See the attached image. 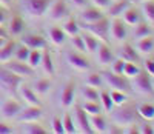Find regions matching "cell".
<instances>
[{
  "mask_svg": "<svg viewBox=\"0 0 154 134\" xmlns=\"http://www.w3.org/2000/svg\"><path fill=\"white\" fill-rule=\"evenodd\" d=\"M139 73H140V70H139V66H137L134 62H125V68H123V76H125V77L133 79V77H136Z\"/></svg>",
  "mask_w": 154,
  "mask_h": 134,
  "instance_id": "obj_42",
  "label": "cell"
},
{
  "mask_svg": "<svg viewBox=\"0 0 154 134\" xmlns=\"http://www.w3.org/2000/svg\"><path fill=\"white\" fill-rule=\"evenodd\" d=\"M123 68H125V60L123 59H114L111 62V73L114 74H119V76H123Z\"/></svg>",
  "mask_w": 154,
  "mask_h": 134,
  "instance_id": "obj_44",
  "label": "cell"
},
{
  "mask_svg": "<svg viewBox=\"0 0 154 134\" xmlns=\"http://www.w3.org/2000/svg\"><path fill=\"white\" fill-rule=\"evenodd\" d=\"M140 9H142V14H143L145 20L148 23L154 25V0H145V2H142Z\"/></svg>",
  "mask_w": 154,
  "mask_h": 134,
  "instance_id": "obj_27",
  "label": "cell"
},
{
  "mask_svg": "<svg viewBox=\"0 0 154 134\" xmlns=\"http://www.w3.org/2000/svg\"><path fill=\"white\" fill-rule=\"evenodd\" d=\"M123 132H126V134H137V132H139V128H136V126L131 123V125H126V128L123 129Z\"/></svg>",
  "mask_w": 154,
  "mask_h": 134,
  "instance_id": "obj_50",
  "label": "cell"
},
{
  "mask_svg": "<svg viewBox=\"0 0 154 134\" xmlns=\"http://www.w3.org/2000/svg\"><path fill=\"white\" fill-rule=\"evenodd\" d=\"M5 68H6V70H9L12 74H16V76L22 77V79L34 76V70L31 68L29 65H26L25 62H20V60H14V62L9 60V62H6Z\"/></svg>",
  "mask_w": 154,
  "mask_h": 134,
  "instance_id": "obj_7",
  "label": "cell"
},
{
  "mask_svg": "<svg viewBox=\"0 0 154 134\" xmlns=\"http://www.w3.org/2000/svg\"><path fill=\"white\" fill-rule=\"evenodd\" d=\"M22 9L29 17H40L46 14L51 0H20Z\"/></svg>",
  "mask_w": 154,
  "mask_h": 134,
  "instance_id": "obj_1",
  "label": "cell"
},
{
  "mask_svg": "<svg viewBox=\"0 0 154 134\" xmlns=\"http://www.w3.org/2000/svg\"><path fill=\"white\" fill-rule=\"evenodd\" d=\"M109 37L116 42H123L126 39V26H125V22L120 20L119 17L117 19H112L109 22V31H108Z\"/></svg>",
  "mask_w": 154,
  "mask_h": 134,
  "instance_id": "obj_9",
  "label": "cell"
},
{
  "mask_svg": "<svg viewBox=\"0 0 154 134\" xmlns=\"http://www.w3.org/2000/svg\"><path fill=\"white\" fill-rule=\"evenodd\" d=\"M51 131L54 134H65L63 131V123H62V119L60 117H54L51 120Z\"/></svg>",
  "mask_w": 154,
  "mask_h": 134,
  "instance_id": "obj_45",
  "label": "cell"
},
{
  "mask_svg": "<svg viewBox=\"0 0 154 134\" xmlns=\"http://www.w3.org/2000/svg\"><path fill=\"white\" fill-rule=\"evenodd\" d=\"M9 3H11V0H0V6H9Z\"/></svg>",
  "mask_w": 154,
  "mask_h": 134,
  "instance_id": "obj_55",
  "label": "cell"
},
{
  "mask_svg": "<svg viewBox=\"0 0 154 134\" xmlns=\"http://www.w3.org/2000/svg\"><path fill=\"white\" fill-rule=\"evenodd\" d=\"M145 70H146V73H148L149 76L154 77V60H151V59L145 60Z\"/></svg>",
  "mask_w": 154,
  "mask_h": 134,
  "instance_id": "obj_48",
  "label": "cell"
},
{
  "mask_svg": "<svg viewBox=\"0 0 154 134\" xmlns=\"http://www.w3.org/2000/svg\"><path fill=\"white\" fill-rule=\"evenodd\" d=\"M109 96H111L112 103H114L116 106H122V105H125V102H126V94H125L123 91L112 89V91L109 92Z\"/></svg>",
  "mask_w": 154,
  "mask_h": 134,
  "instance_id": "obj_43",
  "label": "cell"
},
{
  "mask_svg": "<svg viewBox=\"0 0 154 134\" xmlns=\"http://www.w3.org/2000/svg\"><path fill=\"white\" fill-rule=\"evenodd\" d=\"M40 65H42L43 71H45L48 76H54V73H56V68H54L53 59H51V54H49V52L46 51V48H45L43 54H42V62H40Z\"/></svg>",
  "mask_w": 154,
  "mask_h": 134,
  "instance_id": "obj_28",
  "label": "cell"
},
{
  "mask_svg": "<svg viewBox=\"0 0 154 134\" xmlns=\"http://www.w3.org/2000/svg\"><path fill=\"white\" fill-rule=\"evenodd\" d=\"M16 42H6L2 48H0V63H6L14 57L16 51Z\"/></svg>",
  "mask_w": 154,
  "mask_h": 134,
  "instance_id": "obj_23",
  "label": "cell"
},
{
  "mask_svg": "<svg viewBox=\"0 0 154 134\" xmlns=\"http://www.w3.org/2000/svg\"><path fill=\"white\" fill-rule=\"evenodd\" d=\"M85 83L88 86H93V88H100L103 85V79H102V74H99V73H91L86 76Z\"/></svg>",
  "mask_w": 154,
  "mask_h": 134,
  "instance_id": "obj_35",
  "label": "cell"
},
{
  "mask_svg": "<svg viewBox=\"0 0 154 134\" xmlns=\"http://www.w3.org/2000/svg\"><path fill=\"white\" fill-rule=\"evenodd\" d=\"M152 86H154V80H152Z\"/></svg>",
  "mask_w": 154,
  "mask_h": 134,
  "instance_id": "obj_59",
  "label": "cell"
},
{
  "mask_svg": "<svg viewBox=\"0 0 154 134\" xmlns=\"http://www.w3.org/2000/svg\"><path fill=\"white\" fill-rule=\"evenodd\" d=\"M112 120L114 123H117L119 126H126L136 122V111L128 106H119L117 110L112 113Z\"/></svg>",
  "mask_w": 154,
  "mask_h": 134,
  "instance_id": "obj_5",
  "label": "cell"
},
{
  "mask_svg": "<svg viewBox=\"0 0 154 134\" xmlns=\"http://www.w3.org/2000/svg\"><path fill=\"white\" fill-rule=\"evenodd\" d=\"M46 12L53 20H62L68 16V8H66V3L63 0H56V2H51Z\"/></svg>",
  "mask_w": 154,
  "mask_h": 134,
  "instance_id": "obj_13",
  "label": "cell"
},
{
  "mask_svg": "<svg viewBox=\"0 0 154 134\" xmlns=\"http://www.w3.org/2000/svg\"><path fill=\"white\" fill-rule=\"evenodd\" d=\"M137 94L140 96H149L152 94V82H151V79H149V74L148 73H142L140 71L136 77L131 79V85H130Z\"/></svg>",
  "mask_w": 154,
  "mask_h": 134,
  "instance_id": "obj_3",
  "label": "cell"
},
{
  "mask_svg": "<svg viewBox=\"0 0 154 134\" xmlns=\"http://www.w3.org/2000/svg\"><path fill=\"white\" fill-rule=\"evenodd\" d=\"M22 131L25 134H45L46 129L42 126V125H38L37 122H28V123H25Z\"/></svg>",
  "mask_w": 154,
  "mask_h": 134,
  "instance_id": "obj_34",
  "label": "cell"
},
{
  "mask_svg": "<svg viewBox=\"0 0 154 134\" xmlns=\"http://www.w3.org/2000/svg\"><path fill=\"white\" fill-rule=\"evenodd\" d=\"M20 111H22V106L14 99H6L0 103V114L5 119H14V117L19 116Z\"/></svg>",
  "mask_w": 154,
  "mask_h": 134,
  "instance_id": "obj_10",
  "label": "cell"
},
{
  "mask_svg": "<svg viewBox=\"0 0 154 134\" xmlns=\"http://www.w3.org/2000/svg\"><path fill=\"white\" fill-rule=\"evenodd\" d=\"M74 125H75V129L79 132H83V134H89L93 132V128H91V123H89V116L83 111V108H77L74 111Z\"/></svg>",
  "mask_w": 154,
  "mask_h": 134,
  "instance_id": "obj_8",
  "label": "cell"
},
{
  "mask_svg": "<svg viewBox=\"0 0 154 134\" xmlns=\"http://www.w3.org/2000/svg\"><path fill=\"white\" fill-rule=\"evenodd\" d=\"M82 96L85 100H89V102H99V91L97 88H93V86H85L82 89Z\"/></svg>",
  "mask_w": 154,
  "mask_h": 134,
  "instance_id": "obj_40",
  "label": "cell"
},
{
  "mask_svg": "<svg viewBox=\"0 0 154 134\" xmlns=\"http://www.w3.org/2000/svg\"><path fill=\"white\" fill-rule=\"evenodd\" d=\"M131 3H142V2H145V0H130Z\"/></svg>",
  "mask_w": 154,
  "mask_h": 134,
  "instance_id": "obj_58",
  "label": "cell"
},
{
  "mask_svg": "<svg viewBox=\"0 0 154 134\" xmlns=\"http://www.w3.org/2000/svg\"><path fill=\"white\" fill-rule=\"evenodd\" d=\"M99 102L102 105V110H105L106 113H111L112 108H114V103H112V99L109 96V92L106 91H102L99 92Z\"/></svg>",
  "mask_w": 154,
  "mask_h": 134,
  "instance_id": "obj_32",
  "label": "cell"
},
{
  "mask_svg": "<svg viewBox=\"0 0 154 134\" xmlns=\"http://www.w3.org/2000/svg\"><path fill=\"white\" fill-rule=\"evenodd\" d=\"M137 113L140 117H143L145 120H152L154 119V105L151 103H142L137 106Z\"/></svg>",
  "mask_w": 154,
  "mask_h": 134,
  "instance_id": "obj_31",
  "label": "cell"
},
{
  "mask_svg": "<svg viewBox=\"0 0 154 134\" xmlns=\"http://www.w3.org/2000/svg\"><path fill=\"white\" fill-rule=\"evenodd\" d=\"M43 116V111L40 106H31L28 105L25 110H22L19 113V120L23 123H28V122H37L38 119Z\"/></svg>",
  "mask_w": 154,
  "mask_h": 134,
  "instance_id": "obj_12",
  "label": "cell"
},
{
  "mask_svg": "<svg viewBox=\"0 0 154 134\" xmlns=\"http://www.w3.org/2000/svg\"><path fill=\"white\" fill-rule=\"evenodd\" d=\"M96 59L97 62L102 65V66H106V65H111V62L114 60V56H112V51L108 48L106 43H100L97 51H96Z\"/></svg>",
  "mask_w": 154,
  "mask_h": 134,
  "instance_id": "obj_15",
  "label": "cell"
},
{
  "mask_svg": "<svg viewBox=\"0 0 154 134\" xmlns=\"http://www.w3.org/2000/svg\"><path fill=\"white\" fill-rule=\"evenodd\" d=\"M139 132H140V134H152V132H154V129H152L148 123H143L142 126L139 128Z\"/></svg>",
  "mask_w": 154,
  "mask_h": 134,
  "instance_id": "obj_49",
  "label": "cell"
},
{
  "mask_svg": "<svg viewBox=\"0 0 154 134\" xmlns=\"http://www.w3.org/2000/svg\"><path fill=\"white\" fill-rule=\"evenodd\" d=\"M152 49H154V40L151 39V36L137 40V43H136V51L139 52V54L146 56V54H149Z\"/></svg>",
  "mask_w": 154,
  "mask_h": 134,
  "instance_id": "obj_21",
  "label": "cell"
},
{
  "mask_svg": "<svg viewBox=\"0 0 154 134\" xmlns=\"http://www.w3.org/2000/svg\"><path fill=\"white\" fill-rule=\"evenodd\" d=\"M131 6V2L130 0H116L112 5H109L108 8V14L111 19H117V17H122L123 12Z\"/></svg>",
  "mask_w": 154,
  "mask_h": 134,
  "instance_id": "obj_16",
  "label": "cell"
},
{
  "mask_svg": "<svg viewBox=\"0 0 154 134\" xmlns=\"http://www.w3.org/2000/svg\"><path fill=\"white\" fill-rule=\"evenodd\" d=\"M71 43H72V48L77 49V51H85V43H83V37L80 34H75L71 37Z\"/></svg>",
  "mask_w": 154,
  "mask_h": 134,
  "instance_id": "obj_46",
  "label": "cell"
},
{
  "mask_svg": "<svg viewBox=\"0 0 154 134\" xmlns=\"http://www.w3.org/2000/svg\"><path fill=\"white\" fill-rule=\"evenodd\" d=\"M133 36H134V39H143V37H148V36H151V28L146 25V23H137V25H134V31H133Z\"/></svg>",
  "mask_w": 154,
  "mask_h": 134,
  "instance_id": "obj_33",
  "label": "cell"
},
{
  "mask_svg": "<svg viewBox=\"0 0 154 134\" xmlns=\"http://www.w3.org/2000/svg\"><path fill=\"white\" fill-rule=\"evenodd\" d=\"M111 2H112V0H111ZM114 2H116V0H114Z\"/></svg>",
  "mask_w": 154,
  "mask_h": 134,
  "instance_id": "obj_60",
  "label": "cell"
},
{
  "mask_svg": "<svg viewBox=\"0 0 154 134\" xmlns=\"http://www.w3.org/2000/svg\"><path fill=\"white\" fill-rule=\"evenodd\" d=\"M102 17H105L103 12H102L99 8H96V6L94 8H85L82 11V16H80V19H82L83 23H93V22L100 20Z\"/></svg>",
  "mask_w": 154,
  "mask_h": 134,
  "instance_id": "obj_20",
  "label": "cell"
},
{
  "mask_svg": "<svg viewBox=\"0 0 154 134\" xmlns=\"http://www.w3.org/2000/svg\"><path fill=\"white\" fill-rule=\"evenodd\" d=\"M80 26L86 33L93 34L96 39L102 40V42H106V39L109 36L108 34V31H109V20L105 19V17H102L100 20L93 22V23H82Z\"/></svg>",
  "mask_w": 154,
  "mask_h": 134,
  "instance_id": "obj_2",
  "label": "cell"
},
{
  "mask_svg": "<svg viewBox=\"0 0 154 134\" xmlns=\"http://www.w3.org/2000/svg\"><path fill=\"white\" fill-rule=\"evenodd\" d=\"M102 79H103V82L111 89H117V91H123V92H126L130 89V83L119 74H114L111 71H105V73H102Z\"/></svg>",
  "mask_w": 154,
  "mask_h": 134,
  "instance_id": "obj_6",
  "label": "cell"
},
{
  "mask_svg": "<svg viewBox=\"0 0 154 134\" xmlns=\"http://www.w3.org/2000/svg\"><path fill=\"white\" fill-rule=\"evenodd\" d=\"M66 62L69 63L71 68H74L77 71H88L89 66H91V65H89V62L83 56H80L79 52H74V51L66 52Z\"/></svg>",
  "mask_w": 154,
  "mask_h": 134,
  "instance_id": "obj_11",
  "label": "cell"
},
{
  "mask_svg": "<svg viewBox=\"0 0 154 134\" xmlns=\"http://www.w3.org/2000/svg\"><path fill=\"white\" fill-rule=\"evenodd\" d=\"M69 2L75 8H85V5H86V0H69Z\"/></svg>",
  "mask_w": 154,
  "mask_h": 134,
  "instance_id": "obj_52",
  "label": "cell"
},
{
  "mask_svg": "<svg viewBox=\"0 0 154 134\" xmlns=\"http://www.w3.org/2000/svg\"><path fill=\"white\" fill-rule=\"evenodd\" d=\"M106 132H123V129L122 128H119V125L116 123V126H109V128H106Z\"/></svg>",
  "mask_w": 154,
  "mask_h": 134,
  "instance_id": "obj_54",
  "label": "cell"
},
{
  "mask_svg": "<svg viewBox=\"0 0 154 134\" xmlns=\"http://www.w3.org/2000/svg\"><path fill=\"white\" fill-rule=\"evenodd\" d=\"M82 37H83V43H85V51L86 52H96L99 45H100L99 39H96L93 34H89V33L83 34Z\"/></svg>",
  "mask_w": 154,
  "mask_h": 134,
  "instance_id": "obj_29",
  "label": "cell"
},
{
  "mask_svg": "<svg viewBox=\"0 0 154 134\" xmlns=\"http://www.w3.org/2000/svg\"><path fill=\"white\" fill-rule=\"evenodd\" d=\"M48 39L49 42L53 43L54 46H62L66 40V34L63 33L62 28H57V26H51L48 30Z\"/></svg>",
  "mask_w": 154,
  "mask_h": 134,
  "instance_id": "obj_19",
  "label": "cell"
},
{
  "mask_svg": "<svg viewBox=\"0 0 154 134\" xmlns=\"http://www.w3.org/2000/svg\"><path fill=\"white\" fill-rule=\"evenodd\" d=\"M20 89V97L26 102V105L31 106H40V100H38V94L29 86H22Z\"/></svg>",
  "mask_w": 154,
  "mask_h": 134,
  "instance_id": "obj_18",
  "label": "cell"
},
{
  "mask_svg": "<svg viewBox=\"0 0 154 134\" xmlns=\"http://www.w3.org/2000/svg\"><path fill=\"white\" fill-rule=\"evenodd\" d=\"M22 85V77L12 74L6 68H0V88L6 92H16Z\"/></svg>",
  "mask_w": 154,
  "mask_h": 134,
  "instance_id": "obj_4",
  "label": "cell"
},
{
  "mask_svg": "<svg viewBox=\"0 0 154 134\" xmlns=\"http://www.w3.org/2000/svg\"><path fill=\"white\" fill-rule=\"evenodd\" d=\"M119 57L123 59L125 62H137L139 60V52L136 51V48H133L131 45H123L119 49Z\"/></svg>",
  "mask_w": 154,
  "mask_h": 134,
  "instance_id": "obj_22",
  "label": "cell"
},
{
  "mask_svg": "<svg viewBox=\"0 0 154 134\" xmlns=\"http://www.w3.org/2000/svg\"><path fill=\"white\" fill-rule=\"evenodd\" d=\"M0 37H6V31L2 28V25H0Z\"/></svg>",
  "mask_w": 154,
  "mask_h": 134,
  "instance_id": "obj_57",
  "label": "cell"
},
{
  "mask_svg": "<svg viewBox=\"0 0 154 134\" xmlns=\"http://www.w3.org/2000/svg\"><path fill=\"white\" fill-rule=\"evenodd\" d=\"M9 132H12V129H11L6 123L0 122V134H9Z\"/></svg>",
  "mask_w": 154,
  "mask_h": 134,
  "instance_id": "obj_51",
  "label": "cell"
},
{
  "mask_svg": "<svg viewBox=\"0 0 154 134\" xmlns=\"http://www.w3.org/2000/svg\"><path fill=\"white\" fill-rule=\"evenodd\" d=\"M51 86H53V82H51L49 79H37L34 82L32 89L37 92V94L45 96V94H48V92L51 91Z\"/></svg>",
  "mask_w": 154,
  "mask_h": 134,
  "instance_id": "obj_25",
  "label": "cell"
},
{
  "mask_svg": "<svg viewBox=\"0 0 154 134\" xmlns=\"http://www.w3.org/2000/svg\"><path fill=\"white\" fill-rule=\"evenodd\" d=\"M62 123H63V131H65L66 134H74V132H77L75 125H74V119H72L69 114H65V116L62 117Z\"/></svg>",
  "mask_w": 154,
  "mask_h": 134,
  "instance_id": "obj_41",
  "label": "cell"
},
{
  "mask_svg": "<svg viewBox=\"0 0 154 134\" xmlns=\"http://www.w3.org/2000/svg\"><path fill=\"white\" fill-rule=\"evenodd\" d=\"M22 43L26 45L29 49H45L46 40L38 34H26L22 37Z\"/></svg>",
  "mask_w": 154,
  "mask_h": 134,
  "instance_id": "obj_14",
  "label": "cell"
},
{
  "mask_svg": "<svg viewBox=\"0 0 154 134\" xmlns=\"http://www.w3.org/2000/svg\"><path fill=\"white\" fill-rule=\"evenodd\" d=\"M29 51H31V49H29L26 45H23V43L17 45V46H16V51H14V57H16V60L26 62V60H28V56H29Z\"/></svg>",
  "mask_w": 154,
  "mask_h": 134,
  "instance_id": "obj_39",
  "label": "cell"
},
{
  "mask_svg": "<svg viewBox=\"0 0 154 134\" xmlns=\"http://www.w3.org/2000/svg\"><path fill=\"white\" fill-rule=\"evenodd\" d=\"M26 62H28V65L31 66L32 70H35L37 66H40V62H42V52L38 51V49H31Z\"/></svg>",
  "mask_w": 154,
  "mask_h": 134,
  "instance_id": "obj_38",
  "label": "cell"
},
{
  "mask_svg": "<svg viewBox=\"0 0 154 134\" xmlns=\"http://www.w3.org/2000/svg\"><path fill=\"white\" fill-rule=\"evenodd\" d=\"M123 22H125V25H130V26H134V25H137V23H140V12L137 11V9H134V8H128L125 12H123Z\"/></svg>",
  "mask_w": 154,
  "mask_h": 134,
  "instance_id": "obj_26",
  "label": "cell"
},
{
  "mask_svg": "<svg viewBox=\"0 0 154 134\" xmlns=\"http://www.w3.org/2000/svg\"><path fill=\"white\" fill-rule=\"evenodd\" d=\"M6 17H8V12L0 6V25H3L5 22H6Z\"/></svg>",
  "mask_w": 154,
  "mask_h": 134,
  "instance_id": "obj_53",
  "label": "cell"
},
{
  "mask_svg": "<svg viewBox=\"0 0 154 134\" xmlns=\"http://www.w3.org/2000/svg\"><path fill=\"white\" fill-rule=\"evenodd\" d=\"M74 94H75L74 83H66L62 88V91H60V105L63 106V108H68V106H71L74 103Z\"/></svg>",
  "mask_w": 154,
  "mask_h": 134,
  "instance_id": "obj_17",
  "label": "cell"
},
{
  "mask_svg": "<svg viewBox=\"0 0 154 134\" xmlns=\"http://www.w3.org/2000/svg\"><path fill=\"white\" fill-rule=\"evenodd\" d=\"M93 5L99 9H108L111 5V0H91Z\"/></svg>",
  "mask_w": 154,
  "mask_h": 134,
  "instance_id": "obj_47",
  "label": "cell"
},
{
  "mask_svg": "<svg viewBox=\"0 0 154 134\" xmlns=\"http://www.w3.org/2000/svg\"><path fill=\"white\" fill-rule=\"evenodd\" d=\"M89 123H91L93 131L96 132H106V120L102 117L100 114H94V116H89Z\"/></svg>",
  "mask_w": 154,
  "mask_h": 134,
  "instance_id": "obj_24",
  "label": "cell"
},
{
  "mask_svg": "<svg viewBox=\"0 0 154 134\" xmlns=\"http://www.w3.org/2000/svg\"><path fill=\"white\" fill-rule=\"evenodd\" d=\"M82 108H83V111L88 116H94V114H100L102 113V105L99 102H89V100H86Z\"/></svg>",
  "mask_w": 154,
  "mask_h": 134,
  "instance_id": "obj_37",
  "label": "cell"
},
{
  "mask_svg": "<svg viewBox=\"0 0 154 134\" xmlns=\"http://www.w3.org/2000/svg\"><path fill=\"white\" fill-rule=\"evenodd\" d=\"M23 28H25V23H23L22 17L12 16L11 17V22H9V33L12 36H19V34H22Z\"/></svg>",
  "mask_w": 154,
  "mask_h": 134,
  "instance_id": "obj_30",
  "label": "cell"
},
{
  "mask_svg": "<svg viewBox=\"0 0 154 134\" xmlns=\"http://www.w3.org/2000/svg\"><path fill=\"white\" fill-rule=\"evenodd\" d=\"M6 42H8V39H6V37H0V48H2Z\"/></svg>",
  "mask_w": 154,
  "mask_h": 134,
  "instance_id": "obj_56",
  "label": "cell"
},
{
  "mask_svg": "<svg viewBox=\"0 0 154 134\" xmlns=\"http://www.w3.org/2000/svg\"><path fill=\"white\" fill-rule=\"evenodd\" d=\"M63 33H65L66 36H75V34H79V31H80V25L77 23L74 19H69L65 25H63Z\"/></svg>",
  "mask_w": 154,
  "mask_h": 134,
  "instance_id": "obj_36",
  "label": "cell"
}]
</instances>
